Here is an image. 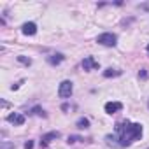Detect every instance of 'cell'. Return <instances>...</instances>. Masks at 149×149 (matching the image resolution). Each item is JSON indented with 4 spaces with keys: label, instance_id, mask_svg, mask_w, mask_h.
<instances>
[{
    "label": "cell",
    "instance_id": "11",
    "mask_svg": "<svg viewBox=\"0 0 149 149\" xmlns=\"http://www.w3.org/2000/svg\"><path fill=\"white\" fill-rule=\"evenodd\" d=\"M76 126H77V128H81V130H84V128H88V126H90V121H88L86 118H79V119H77V123H76Z\"/></svg>",
    "mask_w": 149,
    "mask_h": 149
},
{
    "label": "cell",
    "instance_id": "8",
    "mask_svg": "<svg viewBox=\"0 0 149 149\" xmlns=\"http://www.w3.org/2000/svg\"><path fill=\"white\" fill-rule=\"evenodd\" d=\"M60 137V132H49V133H46V135H42V140H40V146L42 147H46L51 140H54V139H58Z\"/></svg>",
    "mask_w": 149,
    "mask_h": 149
},
{
    "label": "cell",
    "instance_id": "9",
    "mask_svg": "<svg viewBox=\"0 0 149 149\" xmlns=\"http://www.w3.org/2000/svg\"><path fill=\"white\" fill-rule=\"evenodd\" d=\"M65 60V56L61 54V53H56V54H51V56H47V61L51 63V65H58V63H61Z\"/></svg>",
    "mask_w": 149,
    "mask_h": 149
},
{
    "label": "cell",
    "instance_id": "16",
    "mask_svg": "<svg viewBox=\"0 0 149 149\" xmlns=\"http://www.w3.org/2000/svg\"><path fill=\"white\" fill-rule=\"evenodd\" d=\"M25 149H33V142H32V140H28V142L25 144Z\"/></svg>",
    "mask_w": 149,
    "mask_h": 149
},
{
    "label": "cell",
    "instance_id": "1",
    "mask_svg": "<svg viewBox=\"0 0 149 149\" xmlns=\"http://www.w3.org/2000/svg\"><path fill=\"white\" fill-rule=\"evenodd\" d=\"M116 133H118V144L121 147L132 146L135 140L142 137V125L140 123H130V121H121L116 125Z\"/></svg>",
    "mask_w": 149,
    "mask_h": 149
},
{
    "label": "cell",
    "instance_id": "12",
    "mask_svg": "<svg viewBox=\"0 0 149 149\" xmlns=\"http://www.w3.org/2000/svg\"><path fill=\"white\" fill-rule=\"evenodd\" d=\"M32 114H35V116H46V112H44L39 105H35V107L32 109Z\"/></svg>",
    "mask_w": 149,
    "mask_h": 149
},
{
    "label": "cell",
    "instance_id": "7",
    "mask_svg": "<svg viewBox=\"0 0 149 149\" xmlns=\"http://www.w3.org/2000/svg\"><path fill=\"white\" fill-rule=\"evenodd\" d=\"M83 68L84 70H91V68H98V61L93 58V56H88L83 60Z\"/></svg>",
    "mask_w": 149,
    "mask_h": 149
},
{
    "label": "cell",
    "instance_id": "3",
    "mask_svg": "<svg viewBox=\"0 0 149 149\" xmlns=\"http://www.w3.org/2000/svg\"><path fill=\"white\" fill-rule=\"evenodd\" d=\"M72 90H74V86H72L70 81H61V83H60V88H58L60 98H68V97L72 95Z\"/></svg>",
    "mask_w": 149,
    "mask_h": 149
},
{
    "label": "cell",
    "instance_id": "2",
    "mask_svg": "<svg viewBox=\"0 0 149 149\" xmlns=\"http://www.w3.org/2000/svg\"><path fill=\"white\" fill-rule=\"evenodd\" d=\"M97 42L102 44V46H107V47H114L118 44V37L116 33H111V32H105V33H100L97 37Z\"/></svg>",
    "mask_w": 149,
    "mask_h": 149
},
{
    "label": "cell",
    "instance_id": "4",
    "mask_svg": "<svg viewBox=\"0 0 149 149\" xmlns=\"http://www.w3.org/2000/svg\"><path fill=\"white\" fill-rule=\"evenodd\" d=\"M104 109H105L107 114H116V112H119L123 109V104L121 102H107L104 105Z\"/></svg>",
    "mask_w": 149,
    "mask_h": 149
},
{
    "label": "cell",
    "instance_id": "6",
    "mask_svg": "<svg viewBox=\"0 0 149 149\" xmlns=\"http://www.w3.org/2000/svg\"><path fill=\"white\" fill-rule=\"evenodd\" d=\"M21 32H23L25 35H35V33H37V25L32 23V21H28V23H25V25L21 26Z\"/></svg>",
    "mask_w": 149,
    "mask_h": 149
},
{
    "label": "cell",
    "instance_id": "14",
    "mask_svg": "<svg viewBox=\"0 0 149 149\" xmlns=\"http://www.w3.org/2000/svg\"><path fill=\"white\" fill-rule=\"evenodd\" d=\"M18 60H19L21 63H25V65H30V63H32V60H30V58H25V56H18Z\"/></svg>",
    "mask_w": 149,
    "mask_h": 149
},
{
    "label": "cell",
    "instance_id": "17",
    "mask_svg": "<svg viewBox=\"0 0 149 149\" xmlns=\"http://www.w3.org/2000/svg\"><path fill=\"white\" fill-rule=\"evenodd\" d=\"M139 76H140V77H142V79H147V72H146V70H142V72H140V74H139Z\"/></svg>",
    "mask_w": 149,
    "mask_h": 149
},
{
    "label": "cell",
    "instance_id": "5",
    "mask_svg": "<svg viewBox=\"0 0 149 149\" xmlns=\"http://www.w3.org/2000/svg\"><path fill=\"white\" fill-rule=\"evenodd\" d=\"M7 121L13 123V125H16V126H21V125L25 123V116L19 114V112H13V114L7 116Z\"/></svg>",
    "mask_w": 149,
    "mask_h": 149
},
{
    "label": "cell",
    "instance_id": "15",
    "mask_svg": "<svg viewBox=\"0 0 149 149\" xmlns=\"http://www.w3.org/2000/svg\"><path fill=\"white\" fill-rule=\"evenodd\" d=\"M2 149H14V146H13L11 142H7V140H4V142H2Z\"/></svg>",
    "mask_w": 149,
    "mask_h": 149
},
{
    "label": "cell",
    "instance_id": "13",
    "mask_svg": "<svg viewBox=\"0 0 149 149\" xmlns=\"http://www.w3.org/2000/svg\"><path fill=\"white\" fill-rule=\"evenodd\" d=\"M79 140H83V139H81V137H77V135H70L67 142H68V144H76V142H79Z\"/></svg>",
    "mask_w": 149,
    "mask_h": 149
},
{
    "label": "cell",
    "instance_id": "10",
    "mask_svg": "<svg viewBox=\"0 0 149 149\" xmlns=\"http://www.w3.org/2000/svg\"><path fill=\"white\" fill-rule=\"evenodd\" d=\"M121 70H118V68H107L105 72H104V77H118V76H121Z\"/></svg>",
    "mask_w": 149,
    "mask_h": 149
},
{
    "label": "cell",
    "instance_id": "18",
    "mask_svg": "<svg viewBox=\"0 0 149 149\" xmlns=\"http://www.w3.org/2000/svg\"><path fill=\"white\" fill-rule=\"evenodd\" d=\"M146 51H147V53H149V44H147V47H146Z\"/></svg>",
    "mask_w": 149,
    "mask_h": 149
}]
</instances>
